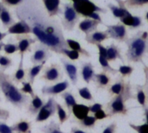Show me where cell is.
Listing matches in <instances>:
<instances>
[{"mask_svg":"<svg viewBox=\"0 0 148 133\" xmlns=\"http://www.w3.org/2000/svg\"><path fill=\"white\" fill-rule=\"evenodd\" d=\"M46 12L51 18L62 14L63 10L60 8V0H41Z\"/></svg>","mask_w":148,"mask_h":133,"instance_id":"cell-15","label":"cell"},{"mask_svg":"<svg viewBox=\"0 0 148 133\" xmlns=\"http://www.w3.org/2000/svg\"><path fill=\"white\" fill-rule=\"evenodd\" d=\"M101 23L98 20L89 18H85V19H83L79 24V29L80 31H82L83 33L87 35V34H90V33L97 31L98 26Z\"/></svg>","mask_w":148,"mask_h":133,"instance_id":"cell-19","label":"cell"},{"mask_svg":"<svg viewBox=\"0 0 148 133\" xmlns=\"http://www.w3.org/2000/svg\"><path fill=\"white\" fill-rule=\"evenodd\" d=\"M45 63H39V64H36L33 65L32 67H28L25 69V74H26V80L28 82H30L32 85L34 84L36 78L38 76V74L42 72L43 68L45 67Z\"/></svg>","mask_w":148,"mask_h":133,"instance_id":"cell-26","label":"cell"},{"mask_svg":"<svg viewBox=\"0 0 148 133\" xmlns=\"http://www.w3.org/2000/svg\"><path fill=\"white\" fill-rule=\"evenodd\" d=\"M11 78L15 85H19L26 79L25 69L24 68V56H20V62L17 71L11 75Z\"/></svg>","mask_w":148,"mask_h":133,"instance_id":"cell-25","label":"cell"},{"mask_svg":"<svg viewBox=\"0 0 148 133\" xmlns=\"http://www.w3.org/2000/svg\"><path fill=\"white\" fill-rule=\"evenodd\" d=\"M0 21L2 23L3 28L7 30L11 25H12L15 23V19L10 11L8 10L7 7L4 5L1 12H0Z\"/></svg>","mask_w":148,"mask_h":133,"instance_id":"cell-29","label":"cell"},{"mask_svg":"<svg viewBox=\"0 0 148 133\" xmlns=\"http://www.w3.org/2000/svg\"><path fill=\"white\" fill-rule=\"evenodd\" d=\"M65 41H66V44H67V46H68L69 49L73 50H75V51H78L83 57H91V53L87 50L84 49L78 41L71 39V38H67V39H65Z\"/></svg>","mask_w":148,"mask_h":133,"instance_id":"cell-32","label":"cell"},{"mask_svg":"<svg viewBox=\"0 0 148 133\" xmlns=\"http://www.w3.org/2000/svg\"><path fill=\"white\" fill-rule=\"evenodd\" d=\"M127 46L125 57L128 63H141L148 52V32L138 31L125 42Z\"/></svg>","mask_w":148,"mask_h":133,"instance_id":"cell-3","label":"cell"},{"mask_svg":"<svg viewBox=\"0 0 148 133\" xmlns=\"http://www.w3.org/2000/svg\"><path fill=\"white\" fill-rule=\"evenodd\" d=\"M106 59L109 62H113L117 59H119L123 63L125 62L121 55V49L114 43H112L106 47Z\"/></svg>","mask_w":148,"mask_h":133,"instance_id":"cell-23","label":"cell"},{"mask_svg":"<svg viewBox=\"0 0 148 133\" xmlns=\"http://www.w3.org/2000/svg\"><path fill=\"white\" fill-rule=\"evenodd\" d=\"M60 62L64 68L65 74L67 75L69 81L72 85H76L79 82V67L76 63H74L71 60H66L64 57H60Z\"/></svg>","mask_w":148,"mask_h":133,"instance_id":"cell-11","label":"cell"},{"mask_svg":"<svg viewBox=\"0 0 148 133\" xmlns=\"http://www.w3.org/2000/svg\"><path fill=\"white\" fill-rule=\"evenodd\" d=\"M3 7H4V5L0 2V12H1V11H2V9H3Z\"/></svg>","mask_w":148,"mask_h":133,"instance_id":"cell-57","label":"cell"},{"mask_svg":"<svg viewBox=\"0 0 148 133\" xmlns=\"http://www.w3.org/2000/svg\"><path fill=\"white\" fill-rule=\"evenodd\" d=\"M0 91L5 96L7 103L12 104L18 110L25 108L30 101L28 95L23 93L20 89L17 87L12 78L11 75L0 69Z\"/></svg>","mask_w":148,"mask_h":133,"instance_id":"cell-2","label":"cell"},{"mask_svg":"<svg viewBox=\"0 0 148 133\" xmlns=\"http://www.w3.org/2000/svg\"><path fill=\"white\" fill-rule=\"evenodd\" d=\"M96 46L99 50V55L102 56L104 57H106V47H105L101 44H96Z\"/></svg>","mask_w":148,"mask_h":133,"instance_id":"cell-52","label":"cell"},{"mask_svg":"<svg viewBox=\"0 0 148 133\" xmlns=\"http://www.w3.org/2000/svg\"><path fill=\"white\" fill-rule=\"evenodd\" d=\"M99 63L101 66V68L103 70V72L109 73V74H112V75H116L119 72L117 69L112 68V66L109 63V61L106 59V57H104L102 56L99 55Z\"/></svg>","mask_w":148,"mask_h":133,"instance_id":"cell-34","label":"cell"},{"mask_svg":"<svg viewBox=\"0 0 148 133\" xmlns=\"http://www.w3.org/2000/svg\"><path fill=\"white\" fill-rule=\"evenodd\" d=\"M3 50L6 55H12L18 51V44L15 43L12 38H10L8 42L4 44Z\"/></svg>","mask_w":148,"mask_h":133,"instance_id":"cell-37","label":"cell"},{"mask_svg":"<svg viewBox=\"0 0 148 133\" xmlns=\"http://www.w3.org/2000/svg\"><path fill=\"white\" fill-rule=\"evenodd\" d=\"M109 38V35L108 33L106 31H95L90 34L86 35L85 40L86 43H88L89 44H93L96 45L98 44H101L103 41L106 40Z\"/></svg>","mask_w":148,"mask_h":133,"instance_id":"cell-22","label":"cell"},{"mask_svg":"<svg viewBox=\"0 0 148 133\" xmlns=\"http://www.w3.org/2000/svg\"><path fill=\"white\" fill-rule=\"evenodd\" d=\"M70 87V82L69 80H63L57 82L54 85H45L41 89V93L44 96H49V97H55L58 95H60L62 92L66 91Z\"/></svg>","mask_w":148,"mask_h":133,"instance_id":"cell-12","label":"cell"},{"mask_svg":"<svg viewBox=\"0 0 148 133\" xmlns=\"http://www.w3.org/2000/svg\"><path fill=\"white\" fill-rule=\"evenodd\" d=\"M70 133H91V132H87V131L84 130L83 129L79 128V126H73L71 128Z\"/></svg>","mask_w":148,"mask_h":133,"instance_id":"cell-53","label":"cell"},{"mask_svg":"<svg viewBox=\"0 0 148 133\" xmlns=\"http://www.w3.org/2000/svg\"><path fill=\"white\" fill-rule=\"evenodd\" d=\"M60 97L63 99L64 104V106L66 107V109L68 110V113L71 116V108L77 104L76 98L74 97V95L72 94V91H64V92H62L60 94Z\"/></svg>","mask_w":148,"mask_h":133,"instance_id":"cell-31","label":"cell"},{"mask_svg":"<svg viewBox=\"0 0 148 133\" xmlns=\"http://www.w3.org/2000/svg\"><path fill=\"white\" fill-rule=\"evenodd\" d=\"M56 108H57V114L58 117V120H59V124H64L66 121L69 120L70 118V114L64 109V107L59 104V103H56Z\"/></svg>","mask_w":148,"mask_h":133,"instance_id":"cell-35","label":"cell"},{"mask_svg":"<svg viewBox=\"0 0 148 133\" xmlns=\"http://www.w3.org/2000/svg\"><path fill=\"white\" fill-rule=\"evenodd\" d=\"M97 119L95 118L94 116H87L85 118L81 119V120H76V119H71V123H76L79 128L81 129H88V130H91V129H94L96 123H97Z\"/></svg>","mask_w":148,"mask_h":133,"instance_id":"cell-27","label":"cell"},{"mask_svg":"<svg viewBox=\"0 0 148 133\" xmlns=\"http://www.w3.org/2000/svg\"><path fill=\"white\" fill-rule=\"evenodd\" d=\"M40 80H43L47 83H57L63 79V72L61 67L58 63H52L47 66H45L42 70Z\"/></svg>","mask_w":148,"mask_h":133,"instance_id":"cell-7","label":"cell"},{"mask_svg":"<svg viewBox=\"0 0 148 133\" xmlns=\"http://www.w3.org/2000/svg\"><path fill=\"white\" fill-rule=\"evenodd\" d=\"M0 102H1V98H0Z\"/></svg>","mask_w":148,"mask_h":133,"instance_id":"cell-59","label":"cell"},{"mask_svg":"<svg viewBox=\"0 0 148 133\" xmlns=\"http://www.w3.org/2000/svg\"><path fill=\"white\" fill-rule=\"evenodd\" d=\"M39 130L43 133H66L61 130L59 123H57L54 120H51L49 123L40 127Z\"/></svg>","mask_w":148,"mask_h":133,"instance_id":"cell-33","label":"cell"},{"mask_svg":"<svg viewBox=\"0 0 148 133\" xmlns=\"http://www.w3.org/2000/svg\"><path fill=\"white\" fill-rule=\"evenodd\" d=\"M23 1L24 0H0V2L7 8L17 7L19 5H21L23 3Z\"/></svg>","mask_w":148,"mask_h":133,"instance_id":"cell-45","label":"cell"},{"mask_svg":"<svg viewBox=\"0 0 148 133\" xmlns=\"http://www.w3.org/2000/svg\"><path fill=\"white\" fill-rule=\"evenodd\" d=\"M125 84H126V82L125 81L124 78L119 76L116 79V81L112 85H110L109 87L107 88V91H108L109 95L111 97H112V96L119 94L124 90V88L125 86Z\"/></svg>","mask_w":148,"mask_h":133,"instance_id":"cell-28","label":"cell"},{"mask_svg":"<svg viewBox=\"0 0 148 133\" xmlns=\"http://www.w3.org/2000/svg\"><path fill=\"white\" fill-rule=\"evenodd\" d=\"M72 3V6L80 17L89 18L99 21L101 24L103 20L99 13H106L107 11L104 8L99 7L91 0H70Z\"/></svg>","mask_w":148,"mask_h":133,"instance_id":"cell-5","label":"cell"},{"mask_svg":"<svg viewBox=\"0 0 148 133\" xmlns=\"http://www.w3.org/2000/svg\"><path fill=\"white\" fill-rule=\"evenodd\" d=\"M144 109V114H145V121H146V123H148V106H145L143 107Z\"/></svg>","mask_w":148,"mask_h":133,"instance_id":"cell-54","label":"cell"},{"mask_svg":"<svg viewBox=\"0 0 148 133\" xmlns=\"http://www.w3.org/2000/svg\"><path fill=\"white\" fill-rule=\"evenodd\" d=\"M4 44H5V43H3V41H2V42H0V51H1V50H3Z\"/></svg>","mask_w":148,"mask_h":133,"instance_id":"cell-56","label":"cell"},{"mask_svg":"<svg viewBox=\"0 0 148 133\" xmlns=\"http://www.w3.org/2000/svg\"><path fill=\"white\" fill-rule=\"evenodd\" d=\"M0 133H17L15 132L12 126L8 125L5 121L0 120Z\"/></svg>","mask_w":148,"mask_h":133,"instance_id":"cell-47","label":"cell"},{"mask_svg":"<svg viewBox=\"0 0 148 133\" xmlns=\"http://www.w3.org/2000/svg\"><path fill=\"white\" fill-rule=\"evenodd\" d=\"M115 1L118 3V6L112 5V4H108L107 7L108 9L111 11V12L112 13L113 17L115 18H121L123 17H125V15L129 14L130 12L127 10V7L125 5V2L123 0H115Z\"/></svg>","mask_w":148,"mask_h":133,"instance_id":"cell-20","label":"cell"},{"mask_svg":"<svg viewBox=\"0 0 148 133\" xmlns=\"http://www.w3.org/2000/svg\"><path fill=\"white\" fill-rule=\"evenodd\" d=\"M10 111L8 110L3 109L0 107V120L2 121H6L10 118Z\"/></svg>","mask_w":148,"mask_h":133,"instance_id":"cell-51","label":"cell"},{"mask_svg":"<svg viewBox=\"0 0 148 133\" xmlns=\"http://www.w3.org/2000/svg\"><path fill=\"white\" fill-rule=\"evenodd\" d=\"M117 123L116 122H112V123H110L109 125H107L104 130L102 131V133H116L117 131Z\"/></svg>","mask_w":148,"mask_h":133,"instance_id":"cell-48","label":"cell"},{"mask_svg":"<svg viewBox=\"0 0 148 133\" xmlns=\"http://www.w3.org/2000/svg\"><path fill=\"white\" fill-rule=\"evenodd\" d=\"M13 65V61L6 55H0V69L6 71Z\"/></svg>","mask_w":148,"mask_h":133,"instance_id":"cell-40","label":"cell"},{"mask_svg":"<svg viewBox=\"0 0 148 133\" xmlns=\"http://www.w3.org/2000/svg\"><path fill=\"white\" fill-rule=\"evenodd\" d=\"M134 71V68L130 65H120L119 68L118 69L119 73L122 78H129Z\"/></svg>","mask_w":148,"mask_h":133,"instance_id":"cell-42","label":"cell"},{"mask_svg":"<svg viewBox=\"0 0 148 133\" xmlns=\"http://www.w3.org/2000/svg\"><path fill=\"white\" fill-rule=\"evenodd\" d=\"M93 82L95 83L97 90H105L107 89L111 85L112 78L108 75V73L102 72L99 73H95Z\"/></svg>","mask_w":148,"mask_h":133,"instance_id":"cell-21","label":"cell"},{"mask_svg":"<svg viewBox=\"0 0 148 133\" xmlns=\"http://www.w3.org/2000/svg\"><path fill=\"white\" fill-rule=\"evenodd\" d=\"M12 128L17 133H32V122L27 119H20L13 123Z\"/></svg>","mask_w":148,"mask_h":133,"instance_id":"cell-30","label":"cell"},{"mask_svg":"<svg viewBox=\"0 0 148 133\" xmlns=\"http://www.w3.org/2000/svg\"><path fill=\"white\" fill-rule=\"evenodd\" d=\"M8 35H22V34H31L32 30L29 25L23 19H18L17 23H14L7 29Z\"/></svg>","mask_w":148,"mask_h":133,"instance_id":"cell-16","label":"cell"},{"mask_svg":"<svg viewBox=\"0 0 148 133\" xmlns=\"http://www.w3.org/2000/svg\"><path fill=\"white\" fill-rule=\"evenodd\" d=\"M88 107H89V110H90V112H91V113H92V114H94V113H95V112H97L98 110H99L103 109L104 105H103L102 104H99V103H94L93 104H89V105H88Z\"/></svg>","mask_w":148,"mask_h":133,"instance_id":"cell-49","label":"cell"},{"mask_svg":"<svg viewBox=\"0 0 148 133\" xmlns=\"http://www.w3.org/2000/svg\"><path fill=\"white\" fill-rule=\"evenodd\" d=\"M120 23H122L124 25L129 27V29L131 31L133 30H137L139 27H141L143 25V19L141 17L139 16H133L131 13L125 15V17L121 18L120 19Z\"/></svg>","mask_w":148,"mask_h":133,"instance_id":"cell-18","label":"cell"},{"mask_svg":"<svg viewBox=\"0 0 148 133\" xmlns=\"http://www.w3.org/2000/svg\"><path fill=\"white\" fill-rule=\"evenodd\" d=\"M78 92L79 97L86 101H90V102H94V98L90 91V89L87 86H85L83 88H79L78 89Z\"/></svg>","mask_w":148,"mask_h":133,"instance_id":"cell-39","label":"cell"},{"mask_svg":"<svg viewBox=\"0 0 148 133\" xmlns=\"http://www.w3.org/2000/svg\"><path fill=\"white\" fill-rule=\"evenodd\" d=\"M145 18H146V20H147V22H148V12H146V15H145Z\"/></svg>","mask_w":148,"mask_h":133,"instance_id":"cell-58","label":"cell"},{"mask_svg":"<svg viewBox=\"0 0 148 133\" xmlns=\"http://www.w3.org/2000/svg\"><path fill=\"white\" fill-rule=\"evenodd\" d=\"M32 55L31 56V62L33 65L46 63V61L52 56L51 50L45 44L38 43L32 48Z\"/></svg>","mask_w":148,"mask_h":133,"instance_id":"cell-8","label":"cell"},{"mask_svg":"<svg viewBox=\"0 0 148 133\" xmlns=\"http://www.w3.org/2000/svg\"><path fill=\"white\" fill-rule=\"evenodd\" d=\"M16 40L18 41V54L20 56H25V53L32 51V44H35L38 41L36 38L31 37L29 34H22V35H16Z\"/></svg>","mask_w":148,"mask_h":133,"instance_id":"cell-13","label":"cell"},{"mask_svg":"<svg viewBox=\"0 0 148 133\" xmlns=\"http://www.w3.org/2000/svg\"><path fill=\"white\" fill-rule=\"evenodd\" d=\"M45 103V102L44 99H42L38 95L35 94L32 98H31L29 103L25 106L27 113L32 117L36 116L38 114V112L39 111V110L41 109V107L44 105Z\"/></svg>","mask_w":148,"mask_h":133,"instance_id":"cell-17","label":"cell"},{"mask_svg":"<svg viewBox=\"0 0 148 133\" xmlns=\"http://www.w3.org/2000/svg\"><path fill=\"white\" fill-rule=\"evenodd\" d=\"M94 117L97 120H103V119H106L108 117V115L106 113V110H104L103 109L98 110L97 112L94 113Z\"/></svg>","mask_w":148,"mask_h":133,"instance_id":"cell-50","label":"cell"},{"mask_svg":"<svg viewBox=\"0 0 148 133\" xmlns=\"http://www.w3.org/2000/svg\"><path fill=\"white\" fill-rule=\"evenodd\" d=\"M90 113L88 105L83 104H76L72 108L71 114L73 116V119L76 120H81L87 117Z\"/></svg>","mask_w":148,"mask_h":133,"instance_id":"cell-24","label":"cell"},{"mask_svg":"<svg viewBox=\"0 0 148 133\" xmlns=\"http://www.w3.org/2000/svg\"><path fill=\"white\" fill-rule=\"evenodd\" d=\"M79 73L83 81L86 84H90L93 81L95 76L94 65L91 62H81Z\"/></svg>","mask_w":148,"mask_h":133,"instance_id":"cell-14","label":"cell"},{"mask_svg":"<svg viewBox=\"0 0 148 133\" xmlns=\"http://www.w3.org/2000/svg\"><path fill=\"white\" fill-rule=\"evenodd\" d=\"M59 54H62L65 57H67L71 61H75L78 60L80 57V54L78 51H75L73 50H71L69 48H64L60 50Z\"/></svg>","mask_w":148,"mask_h":133,"instance_id":"cell-41","label":"cell"},{"mask_svg":"<svg viewBox=\"0 0 148 133\" xmlns=\"http://www.w3.org/2000/svg\"><path fill=\"white\" fill-rule=\"evenodd\" d=\"M128 124L137 133H148V123H142V124H134V123H129Z\"/></svg>","mask_w":148,"mask_h":133,"instance_id":"cell-44","label":"cell"},{"mask_svg":"<svg viewBox=\"0 0 148 133\" xmlns=\"http://www.w3.org/2000/svg\"><path fill=\"white\" fill-rule=\"evenodd\" d=\"M56 103L57 102L55 100V98L50 97L36 115V117L34 119L35 123H43L50 119V117H53L57 111Z\"/></svg>","mask_w":148,"mask_h":133,"instance_id":"cell-9","label":"cell"},{"mask_svg":"<svg viewBox=\"0 0 148 133\" xmlns=\"http://www.w3.org/2000/svg\"><path fill=\"white\" fill-rule=\"evenodd\" d=\"M136 90H137V94L135 96V99H137L138 103L142 107L146 106L147 99H146V95L145 93V91L143 89V86L142 85H136Z\"/></svg>","mask_w":148,"mask_h":133,"instance_id":"cell-36","label":"cell"},{"mask_svg":"<svg viewBox=\"0 0 148 133\" xmlns=\"http://www.w3.org/2000/svg\"><path fill=\"white\" fill-rule=\"evenodd\" d=\"M7 35H8L7 31L6 32H2L1 31H0V42H2L7 37Z\"/></svg>","mask_w":148,"mask_h":133,"instance_id":"cell-55","label":"cell"},{"mask_svg":"<svg viewBox=\"0 0 148 133\" xmlns=\"http://www.w3.org/2000/svg\"><path fill=\"white\" fill-rule=\"evenodd\" d=\"M125 5L127 8H140L148 5V0H125Z\"/></svg>","mask_w":148,"mask_h":133,"instance_id":"cell-38","label":"cell"},{"mask_svg":"<svg viewBox=\"0 0 148 133\" xmlns=\"http://www.w3.org/2000/svg\"><path fill=\"white\" fill-rule=\"evenodd\" d=\"M14 13L18 19H23L29 25L38 41L51 51L59 54L62 49L68 48L61 24L48 15L40 0H24L15 7Z\"/></svg>","mask_w":148,"mask_h":133,"instance_id":"cell-1","label":"cell"},{"mask_svg":"<svg viewBox=\"0 0 148 133\" xmlns=\"http://www.w3.org/2000/svg\"><path fill=\"white\" fill-rule=\"evenodd\" d=\"M105 25V24H104ZM106 26V32L109 35V38H112L118 42H125L128 38L127 29L126 26L124 25L122 23H118L117 25H107Z\"/></svg>","mask_w":148,"mask_h":133,"instance_id":"cell-10","label":"cell"},{"mask_svg":"<svg viewBox=\"0 0 148 133\" xmlns=\"http://www.w3.org/2000/svg\"><path fill=\"white\" fill-rule=\"evenodd\" d=\"M21 84H22V87L20 88V91H21L23 93H25V94L30 96L31 98H32V97L36 94L35 91H34V90H33V88H32V85L30 82L25 80V81H23Z\"/></svg>","mask_w":148,"mask_h":133,"instance_id":"cell-43","label":"cell"},{"mask_svg":"<svg viewBox=\"0 0 148 133\" xmlns=\"http://www.w3.org/2000/svg\"><path fill=\"white\" fill-rule=\"evenodd\" d=\"M130 99H135V96L132 93L130 81H127L124 90L119 94L112 97V98L106 104V111L108 117H112L117 115L126 116L128 114V109L125 103Z\"/></svg>","mask_w":148,"mask_h":133,"instance_id":"cell-4","label":"cell"},{"mask_svg":"<svg viewBox=\"0 0 148 133\" xmlns=\"http://www.w3.org/2000/svg\"><path fill=\"white\" fill-rule=\"evenodd\" d=\"M61 25L67 31H72L76 25L79 23L80 16L74 10L72 4L71 2L65 3L63 5Z\"/></svg>","mask_w":148,"mask_h":133,"instance_id":"cell-6","label":"cell"},{"mask_svg":"<svg viewBox=\"0 0 148 133\" xmlns=\"http://www.w3.org/2000/svg\"><path fill=\"white\" fill-rule=\"evenodd\" d=\"M143 71H144V73H145V84L143 86V89L145 91V93L146 95V99H147V103H148V66L145 65L144 63V66H143Z\"/></svg>","mask_w":148,"mask_h":133,"instance_id":"cell-46","label":"cell"}]
</instances>
